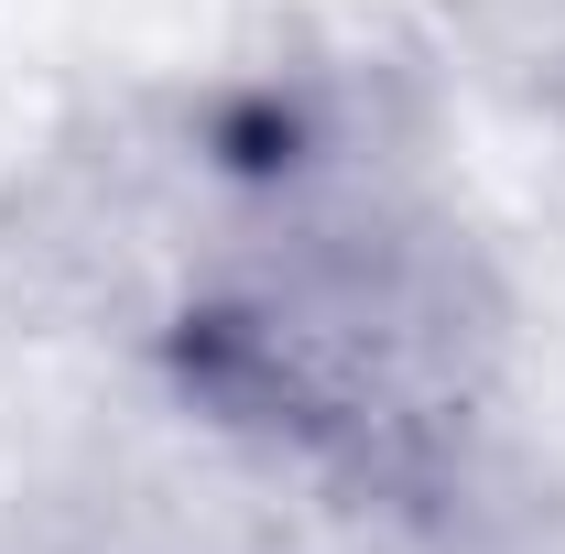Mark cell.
<instances>
[{"label": "cell", "mask_w": 565, "mask_h": 554, "mask_svg": "<svg viewBox=\"0 0 565 554\" xmlns=\"http://www.w3.org/2000/svg\"><path fill=\"white\" fill-rule=\"evenodd\" d=\"M185 370L316 457H414L457 414V305L392 262H305L196 316Z\"/></svg>", "instance_id": "1"}]
</instances>
